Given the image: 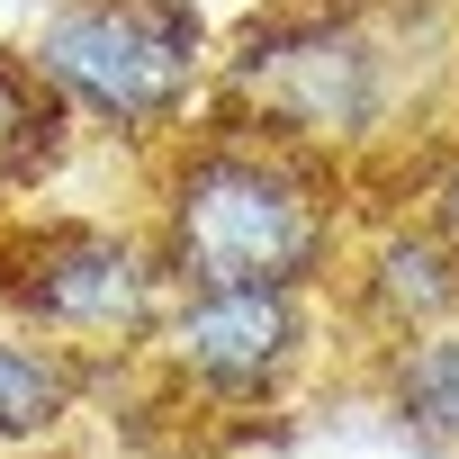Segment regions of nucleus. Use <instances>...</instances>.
Listing matches in <instances>:
<instances>
[{
	"label": "nucleus",
	"instance_id": "7ed1b4c3",
	"mask_svg": "<svg viewBox=\"0 0 459 459\" xmlns=\"http://www.w3.org/2000/svg\"><path fill=\"white\" fill-rule=\"evenodd\" d=\"M73 126L153 162L216 108V28L198 0H46L19 37Z\"/></svg>",
	"mask_w": 459,
	"mask_h": 459
},
{
	"label": "nucleus",
	"instance_id": "0eeeda50",
	"mask_svg": "<svg viewBox=\"0 0 459 459\" xmlns=\"http://www.w3.org/2000/svg\"><path fill=\"white\" fill-rule=\"evenodd\" d=\"M73 144H82V126H73L64 91L37 73L28 46H0V216L46 198V180L73 162Z\"/></svg>",
	"mask_w": 459,
	"mask_h": 459
},
{
	"label": "nucleus",
	"instance_id": "423d86ee",
	"mask_svg": "<svg viewBox=\"0 0 459 459\" xmlns=\"http://www.w3.org/2000/svg\"><path fill=\"white\" fill-rule=\"evenodd\" d=\"M325 298H333V325L378 351V342H405V333H432V325L459 316V253L405 198V207L360 216V235H351V253H342Z\"/></svg>",
	"mask_w": 459,
	"mask_h": 459
},
{
	"label": "nucleus",
	"instance_id": "9d476101",
	"mask_svg": "<svg viewBox=\"0 0 459 459\" xmlns=\"http://www.w3.org/2000/svg\"><path fill=\"white\" fill-rule=\"evenodd\" d=\"M405 189H414V207L450 235V253H459V135H441L432 153H414L405 162Z\"/></svg>",
	"mask_w": 459,
	"mask_h": 459
},
{
	"label": "nucleus",
	"instance_id": "1a4fd4ad",
	"mask_svg": "<svg viewBox=\"0 0 459 459\" xmlns=\"http://www.w3.org/2000/svg\"><path fill=\"white\" fill-rule=\"evenodd\" d=\"M369 396L396 432H414L432 459H459V316L405 342L369 351Z\"/></svg>",
	"mask_w": 459,
	"mask_h": 459
},
{
	"label": "nucleus",
	"instance_id": "f03ea898",
	"mask_svg": "<svg viewBox=\"0 0 459 459\" xmlns=\"http://www.w3.org/2000/svg\"><path fill=\"white\" fill-rule=\"evenodd\" d=\"M423 37L405 10L378 0H298L253 19L216 55V117L262 126L298 153H325L342 171H369L396 153L432 91H450V55H414ZM459 46V37H450Z\"/></svg>",
	"mask_w": 459,
	"mask_h": 459
},
{
	"label": "nucleus",
	"instance_id": "6e6552de",
	"mask_svg": "<svg viewBox=\"0 0 459 459\" xmlns=\"http://www.w3.org/2000/svg\"><path fill=\"white\" fill-rule=\"evenodd\" d=\"M82 396H91V360L28 333L19 316H0V459H28V450L64 441Z\"/></svg>",
	"mask_w": 459,
	"mask_h": 459
},
{
	"label": "nucleus",
	"instance_id": "39448f33",
	"mask_svg": "<svg viewBox=\"0 0 459 459\" xmlns=\"http://www.w3.org/2000/svg\"><path fill=\"white\" fill-rule=\"evenodd\" d=\"M325 360V289H171L144 369L207 414H280Z\"/></svg>",
	"mask_w": 459,
	"mask_h": 459
},
{
	"label": "nucleus",
	"instance_id": "9b49d317",
	"mask_svg": "<svg viewBox=\"0 0 459 459\" xmlns=\"http://www.w3.org/2000/svg\"><path fill=\"white\" fill-rule=\"evenodd\" d=\"M441 117H450V135H459V46H450V91H441Z\"/></svg>",
	"mask_w": 459,
	"mask_h": 459
},
{
	"label": "nucleus",
	"instance_id": "f257e3e1",
	"mask_svg": "<svg viewBox=\"0 0 459 459\" xmlns=\"http://www.w3.org/2000/svg\"><path fill=\"white\" fill-rule=\"evenodd\" d=\"M351 189L360 171L207 108L144 162V235L171 289H333L360 235Z\"/></svg>",
	"mask_w": 459,
	"mask_h": 459
},
{
	"label": "nucleus",
	"instance_id": "20e7f679",
	"mask_svg": "<svg viewBox=\"0 0 459 459\" xmlns=\"http://www.w3.org/2000/svg\"><path fill=\"white\" fill-rule=\"evenodd\" d=\"M171 307V271L144 216H0V316L64 342L73 360H144Z\"/></svg>",
	"mask_w": 459,
	"mask_h": 459
}]
</instances>
